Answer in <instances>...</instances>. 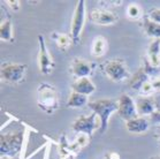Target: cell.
Wrapping results in <instances>:
<instances>
[{
  "label": "cell",
  "instance_id": "obj_3",
  "mask_svg": "<svg viewBox=\"0 0 160 159\" xmlns=\"http://www.w3.org/2000/svg\"><path fill=\"white\" fill-rule=\"evenodd\" d=\"M24 141V131L16 130L0 136V155L1 157L18 158Z\"/></svg>",
  "mask_w": 160,
  "mask_h": 159
},
{
  "label": "cell",
  "instance_id": "obj_22",
  "mask_svg": "<svg viewBox=\"0 0 160 159\" xmlns=\"http://www.w3.org/2000/svg\"><path fill=\"white\" fill-rule=\"evenodd\" d=\"M143 11L138 4H130L127 7V16L130 20H139L142 18Z\"/></svg>",
  "mask_w": 160,
  "mask_h": 159
},
{
  "label": "cell",
  "instance_id": "obj_12",
  "mask_svg": "<svg viewBox=\"0 0 160 159\" xmlns=\"http://www.w3.org/2000/svg\"><path fill=\"white\" fill-rule=\"evenodd\" d=\"M72 89L74 92L89 96L96 91V85L90 80V77H83V79H76L72 84Z\"/></svg>",
  "mask_w": 160,
  "mask_h": 159
},
{
  "label": "cell",
  "instance_id": "obj_20",
  "mask_svg": "<svg viewBox=\"0 0 160 159\" xmlns=\"http://www.w3.org/2000/svg\"><path fill=\"white\" fill-rule=\"evenodd\" d=\"M106 50H107V40L102 36H97L92 42V55L96 58H100L105 54Z\"/></svg>",
  "mask_w": 160,
  "mask_h": 159
},
{
  "label": "cell",
  "instance_id": "obj_31",
  "mask_svg": "<svg viewBox=\"0 0 160 159\" xmlns=\"http://www.w3.org/2000/svg\"><path fill=\"white\" fill-rule=\"evenodd\" d=\"M1 159H18V158H9V157H1Z\"/></svg>",
  "mask_w": 160,
  "mask_h": 159
},
{
  "label": "cell",
  "instance_id": "obj_17",
  "mask_svg": "<svg viewBox=\"0 0 160 159\" xmlns=\"http://www.w3.org/2000/svg\"><path fill=\"white\" fill-rule=\"evenodd\" d=\"M142 27L148 37H151L153 39H160V24L151 21L149 18H145L142 22Z\"/></svg>",
  "mask_w": 160,
  "mask_h": 159
},
{
  "label": "cell",
  "instance_id": "obj_16",
  "mask_svg": "<svg viewBox=\"0 0 160 159\" xmlns=\"http://www.w3.org/2000/svg\"><path fill=\"white\" fill-rule=\"evenodd\" d=\"M148 57L152 67L158 68L160 66V39H153L148 49Z\"/></svg>",
  "mask_w": 160,
  "mask_h": 159
},
{
  "label": "cell",
  "instance_id": "obj_6",
  "mask_svg": "<svg viewBox=\"0 0 160 159\" xmlns=\"http://www.w3.org/2000/svg\"><path fill=\"white\" fill-rule=\"evenodd\" d=\"M72 129L76 134H85L91 137L95 130L100 129V120L93 112L90 115H80L73 121Z\"/></svg>",
  "mask_w": 160,
  "mask_h": 159
},
{
  "label": "cell",
  "instance_id": "obj_33",
  "mask_svg": "<svg viewBox=\"0 0 160 159\" xmlns=\"http://www.w3.org/2000/svg\"><path fill=\"white\" fill-rule=\"evenodd\" d=\"M157 136H158V138L160 140V129H159V131H158V135H157Z\"/></svg>",
  "mask_w": 160,
  "mask_h": 159
},
{
  "label": "cell",
  "instance_id": "obj_9",
  "mask_svg": "<svg viewBox=\"0 0 160 159\" xmlns=\"http://www.w3.org/2000/svg\"><path fill=\"white\" fill-rule=\"evenodd\" d=\"M118 115L120 116L121 119L124 120L126 122L130 121L132 119L138 118L137 114V110H136V103L134 99L127 94H122L118 99Z\"/></svg>",
  "mask_w": 160,
  "mask_h": 159
},
{
  "label": "cell",
  "instance_id": "obj_29",
  "mask_svg": "<svg viewBox=\"0 0 160 159\" xmlns=\"http://www.w3.org/2000/svg\"><path fill=\"white\" fill-rule=\"evenodd\" d=\"M151 83H152L154 91H160V80L159 79H156V80H153V81H151Z\"/></svg>",
  "mask_w": 160,
  "mask_h": 159
},
{
  "label": "cell",
  "instance_id": "obj_15",
  "mask_svg": "<svg viewBox=\"0 0 160 159\" xmlns=\"http://www.w3.org/2000/svg\"><path fill=\"white\" fill-rule=\"evenodd\" d=\"M146 82H149V75H148V73L145 72V69L143 68V67H141V68L129 79L128 85H129V88L132 89V90L141 91V89H142L143 85H144Z\"/></svg>",
  "mask_w": 160,
  "mask_h": 159
},
{
  "label": "cell",
  "instance_id": "obj_13",
  "mask_svg": "<svg viewBox=\"0 0 160 159\" xmlns=\"http://www.w3.org/2000/svg\"><path fill=\"white\" fill-rule=\"evenodd\" d=\"M136 110H137L138 116H144V115L150 116L153 112H156L153 98L145 97V96L138 97L136 99Z\"/></svg>",
  "mask_w": 160,
  "mask_h": 159
},
{
  "label": "cell",
  "instance_id": "obj_26",
  "mask_svg": "<svg viewBox=\"0 0 160 159\" xmlns=\"http://www.w3.org/2000/svg\"><path fill=\"white\" fill-rule=\"evenodd\" d=\"M6 4H7L8 6H9V8H12L14 12H18L20 11V8H21V6H20V1H18V0H7Z\"/></svg>",
  "mask_w": 160,
  "mask_h": 159
},
{
  "label": "cell",
  "instance_id": "obj_7",
  "mask_svg": "<svg viewBox=\"0 0 160 159\" xmlns=\"http://www.w3.org/2000/svg\"><path fill=\"white\" fill-rule=\"evenodd\" d=\"M84 22H85V1L78 0L73 15L72 25H70V36H72L74 44L80 43L82 31L84 28Z\"/></svg>",
  "mask_w": 160,
  "mask_h": 159
},
{
  "label": "cell",
  "instance_id": "obj_21",
  "mask_svg": "<svg viewBox=\"0 0 160 159\" xmlns=\"http://www.w3.org/2000/svg\"><path fill=\"white\" fill-rule=\"evenodd\" d=\"M89 101H88V96H84V95L77 94V92H72L68 98V101H67V106L70 107V109H78V107H82L84 105H87Z\"/></svg>",
  "mask_w": 160,
  "mask_h": 159
},
{
  "label": "cell",
  "instance_id": "obj_30",
  "mask_svg": "<svg viewBox=\"0 0 160 159\" xmlns=\"http://www.w3.org/2000/svg\"><path fill=\"white\" fill-rule=\"evenodd\" d=\"M105 159H119V156L115 155V152H112V153H109V155L106 156Z\"/></svg>",
  "mask_w": 160,
  "mask_h": 159
},
{
  "label": "cell",
  "instance_id": "obj_28",
  "mask_svg": "<svg viewBox=\"0 0 160 159\" xmlns=\"http://www.w3.org/2000/svg\"><path fill=\"white\" fill-rule=\"evenodd\" d=\"M152 98H153V103H154L156 112H160V94L154 95Z\"/></svg>",
  "mask_w": 160,
  "mask_h": 159
},
{
  "label": "cell",
  "instance_id": "obj_11",
  "mask_svg": "<svg viewBox=\"0 0 160 159\" xmlns=\"http://www.w3.org/2000/svg\"><path fill=\"white\" fill-rule=\"evenodd\" d=\"M89 20L97 25H113L119 21V16L108 9H92Z\"/></svg>",
  "mask_w": 160,
  "mask_h": 159
},
{
  "label": "cell",
  "instance_id": "obj_32",
  "mask_svg": "<svg viewBox=\"0 0 160 159\" xmlns=\"http://www.w3.org/2000/svg\"><path fill=\"white\" fill-rule=\"evenodd\" d=\"M150 159H160V157H151Z\"/></svg>",
  "mask_w": 160,
  "mask_h": 159
},
{
  "label": "cell",
  "instance_id": "obj_23",
  "mask_svg": "<svg viewBox=\"0 0 160 159\" xmlns=\"http://www.w3.org/2000/svg\"><path fill=\"white\" fill-rule=\"evenodd\" d=\"M90 138L91 137H89L88 135H85V134H77V136H76V145L78 146L80 149H82L83 146H85V145L89 143V141H90Z\"/></svg>",
  "mask_w": 160,
  "mask_h": 159
},
{
  "label": "cell",
  "instance_id": "obj_2",
  "mask_svg": "<svg viewBox=\"0 0 160 159\" xmlns=\"http://www.w3.org/2000/svg\"><path fill=\"white\" fill-rule=\"evenodd\" d=\"M88 106L100 120V133H105L108 127L109 118L114 112H118V100L111 99V98H104V99H97L88 103Z\"/></svg>",
  "mask_w": 160,
  "mask_h": 159
},
{
  "label": "cell",
  "instance_id": "obj_14",
  "mask_svg": "<svg viewBox=\"0 0 160 159\" xmlns=\"http://www.w3.org/2000/svg\"><path fill=\"white\" fill-rule=\"evenodd\" d=\"M126 128L131 134H143L148 131L150 128V121L145 118L138 116L136 119H132L130 121L126 122Z\"/></svg>",
  "mask_w": 160,
  "mask_h": 159
},
{
  "label": "cell",
  "instance_id": "obj_4",
  "mask_svg": "<svg viewBox=\"0 0 160 159\" xmlns=\"http://www.w3.org/2000/svg\"><path fill=\"white\" fill-rule=\"evenodd\" d=\"M28 66L24 64H16V62H7L1 65L0 75L2 82L12 85L21 84L24 81Z\"/></svg>",
  "mask_w": 160,
  "mask_h": 159
},
{
  "label": "cell",
  "instance_id": "obj_8",
  "mask_svg": "<svg viewBox=\"0 0 160 159\" xmlns=\"http://www.w3.org/2000/svg\"><path fill=\"white\" fill-rule=\"evenodd\" d=\"M38 43H39V51H38V66L39 72L43 75H50L53 69L55 68V62L48 52L43 35H38Z\"/></svg>",
  "mask_w": 160,
  "mask_h": 159
},
{
  "label": "cell",
  "instance_id": "obj_25",
  "mask_svg": "<svg viewBox=\"0 0 160 159\" xmlns=\"http://www.w3.org/2000/svg\"><path fill=\"white\" fill-rule=\"evenodd\" d=\"M149 18L151 21L160 24V8H154V9H152V11L150 12Z\"/></svg>",
  "mask_w": 160,
  "mask_h": 159
},
{
  "label": "cell",
  "instance_id": "obj_24",
  "mask_svg": "<svg viewBox=\"0 0 160 159\" xmlns=\"http://www.w3.org/2000/svg\"><path fill=\"white\" fill-rule=\"evenodd\" d=\"M141 92H142V95L145 96V97H150V96L154 92V89H153V85H152V83H151V81L146 82V83L143 85V88L141 89Z\"/></svg>",
  "mask_w": 160,
  "mask_h": 159
},
{
  "label": "cell",
  "instance_id": "obj_10",
  "mask_svg": "<svg viewBox=\"0 0 160 159\" xmlns=\"http://www.w3.org/2000/svg\"><path fill=\"white\" fill-rule=\"evenodd\" d=\"M96 65L92 62L88 61L85 59L75 58L70 62V73L76 79H83V77H89L95 72Z\"/></svg>",
  "mask_w": 160,
  "mask_h": 159
},
{
  "label": "cell",
  "instance_id": "obj_19",
  "mask_svg": "<svg viewBox=\"0 0 160 159\" xmlns=\"http://www.w3.org/2000/svg\"><path fill=\"white\" fill-rule=\"evenodd\" d=\"M0 39L2 42H7V43H13L14 42L13 23H12L9 18L1 22V25H0Z\"/></svg>",
  "mask_w": 160,
  "mask_h": 159
},
{
  "label": "cell",
  "instance_id": "obj_1",
  "mask_svg": "<svg viewBox=\"0 0 160 159\" xmlns=\"http://www.w3.org/2000/svg\"><path fill=\"white\" fill-rule=\"evenodd\" d=\"M37 105L48 115L57 112L60 106L57 89L48 83L39 84L37 88Z\"/></svg>",
  "mask_w": 160,
  "mask_h": 159
},
{
  "label": "cell",
  "instance_id": "obj_5",
  "mask_svg": "<svg viewBox=\"0 0 160 159\" xmlns=\"http://www.w3.org/2000/svg\"><path fill=\"white\" fill-rule=\"evenodd\" d=\"M102 73L111 81L117 82V83L124 82L131 77L127 66H126L123 60H121V59H112V60L106 61L104 65H102Z\"/></svg>",
  "mask_w": 160,
  "mask_h": 159
},
{
  "label": "cell",
  "instance_id": "obj_27",
  "mask_svg": "<svg viewBox=\"0 0 160 159\" xmlns=\"http://www.w3.org/2000/svg\"><path fill=\"white\" fill-rule=\"evenodd\" d=\"M149 121L150 123H153V125H160V112H153L150 115Z\"/></svg>",
  "mask_w": 160,
  "mask_h": 159
},
{
  "label": "cell",
  "instance_id": "obj_18",
  "mask_svg": "<svg viewBox=\"0 0 160 159\" xmlns=\"http://www.w3.org/2000/svg\"><path fill=\"white\" fill-rule=\"evenodd\" d=\"M51 38L55 42L57 46L60 51L62 52H67L69 50V47L72 46L73 39L70 35H66V33H52Z\"/></svg>",
  "mask_w": 160,
  "mask_h": 159
}]
</instances>
